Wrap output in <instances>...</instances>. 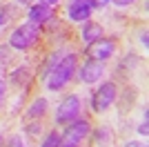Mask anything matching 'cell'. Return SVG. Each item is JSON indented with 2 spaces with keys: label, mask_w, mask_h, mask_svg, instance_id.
<instances>
[{
  "label": "cell",
  "mask_w": 149,
  "mask_h": 147,
  "mask_svg": "<svg viewBox=\"0 0 149 147\" xmlns=\"http://www.w3.org/2000/svg\"><path fill=\"white\" fill-rule=\"evenodd\" d=\"M9 147H25V145H22V141H20V138H11Z\"/></svg>",
  "instance_id": "obj_17"
},
{
  "label": "cell",
  "mask_w": 149,
  "mask_h": 147,
  "mask_svg": "<svg viewBox=\"0 0 149 147\" xmlns=\"http://www.w3.org/2000/svg\"><path fill=\"white\" fill-rule=\"evenodd\" d=\"M80 36H82V43L85 45L98 40V38H102V24L93 22V20H87L85 27H82V31H80Z\"/></svg>",
  "instance_id": "obj_10"
},
{
  "label": "cell",
  "mask_w": 149,
  "mask_h": 147,
  "mask_svg": "<svg viewBox=\"0 0 149 147\" xmlns=\"http://www.w3.org/2000/svg\"><path fill=\"white\" fill-rule=\"evenodd\" d=\"M140 40H143V45L147 47V29H143V36H140Z\"/></svg>",
  "instance_id": "obj_20"
},
{
  "label": "cell",
  "mask_w": 149,
  "mask_h": 147,
  "mask_svg": "<svg viewBox=\"0 0 149 147\" xmlns=\"http://www.w3.org/2000/svg\"><path fill=\"white\" fill-rule=\"evenodd\" d=\"M5 92H7V85H5V80L0 78V100H2V96H5Z\"/></svg>",
  "instance_id": "obj_18"
},
{
  "label": "cell",
  "mask_w": 149,
  "mask_h": 147,
  "mask_svg": "<svg viewBox=\"0 0 149 147\" xmlns=\"http://www.w3.org/2000/svg\"><path fill=\"white\" fill-rule=\"evenodd\" d=\"M78 114H80V98L76 94H69L56 107V123L58 125H69L78 118Z\"/></svg>",
  "instance_id": "obj_5"
},
{
  "label": "cell",
  "mask_w": 149,
  "mask_h": 147,
  "mask_svg": "<svg viewBox=\"0 0 149 147\" xmlns=\"http://www.w3.org/2000/svg\"><path fill=\"white\" fill-rule=\"evenodd\" d=\"M102 74H105V62L91 60V58H87V60L80 65V69H78V76H80V80L85 85L98 83V80L102 78Z\"/></svg>",
  "instance_id": "obj_8"
},
{
  "label": "cell",
  "mask_w": 149,
  "mask_h": 147,
  "mask_svg": "<svg viewBox=\"0 0 149 147\" xmlns=\"http://www.w3.org/2000/svg\"><path fill=\"white\" fill-rule=\"evenodd\" d=\"M138 134H140V136H147V134H149V120H147V111H145V120H143V125L138 127Z\"/></svg>",
  "instance_id": "obj_13"
},
{
  "label": "cell",
  "mask_w": 149,
  "mask_h": 147,
  "mask_svg": "<svg viewBox=\"0 0 149 147\" xmlns=\"http://www.w3.org/2000/svg\"><path fill=\"white\" fill-rule=\"evenodd\" d=\"M91 134V123L87 118H76L74 123H69L65 132L60 134L58 147H80V143Z\"/></svg>",
  "instance_id": "obj_2"
},
{
  "label": "cell",
  "mask_w": 149,
  "mask_h": 147,
  "mask_svg": "<svg viewBox=\"0 0 149 147\" xmlns=\"http://www.w3.org/2000/svg\"><path fill=\"white\" fill-rule=\"evenodd\" d=\"M45 111H47V100H45V98H36V100L29 105V109H27L25 116H27V120H31V118L36 120V118L45 116Z\"/></svg>",
  "instance_id": "obj_11"
},
{
  "label": "cell",
  "mask_w": 149,
  "mask_h": 147,
  "mask_svg": "<svg viewBox=\"0 0 149 147\" xmlns=\"http://www.w3.org/2000/svg\"><path fill=\"white\" fill-rule=\"evenodd\" d=\"M113 5H118V7H129L131 2H136V0H111Z\"/></svg>",
  "instance_id": "obj_16"
},
{
  "label": "cell",
  "mask_w": 149,
  "mask_h": 147,
  "mask_svg": "<svg viewBox=\"0 0 149 147\" xmlns=\"http://www.w3.org/2000/svg\"><path fill=\"white\" fill-rule=\"evenodd\" d=\"M38 2H42V5H49V7H54V5H58L60 0H38Z\"/></svg>",
  "instance_id": "obj_19"
},
{
  "label": "cell",
  "mask_w": 149,
  "mask_h": 147,
  "mask_svg": "<svg viewBox=\"0 0 149 147\" xmlns=\"http://www.w3.org/2000/svg\"><path fill=\"white\" fill-rule=\"evenodd\" d=\"M113 54H116V40L105 38V36L98 38V40H93V43H89L87 47H85V56L91 58V60H98V62L109 60Z\"/></svg>",
  "instance_id": "obj_6"
},
{
  "label": "cell",
  "mask_w": 149,
  "mask_h": 147,
  "mask_svg": "<svg viewBox=\"0 0 149 147\" xmlns=\"http://www.w3.org/2000/svg\"><path fill=\"white\" fill-rule=\"evenodd\" d=\"M93 11L91 0H69L67 2V18L71 22H87Z\"/></svg>",
  "instance_id": "obj_7"
},
{
  "label": "cell",
  "mask_w": 149,
  "mask_h": 147,
  "mask_svg": "<svg viewBox=\"0 0 149 147\" xmlns=\"http://www.w3.org/2000/svg\"><path fill=\"white\" fill-rule=\"evenodd\" d=\"M91 5H93V9H96V7H100V9H105L107 5H111V0H91Z\"/></svg>",
  "instance_id": "obj_14"
},
{
  "label": "cell",
  "mask_w": 149,
  "mask_h": 147,
  "mask_svg": "<svg viewBox=\"0 0 149 147\" xmlns=\"http://www.w3.org/2000/svg\"><path fill=\"white\" fill-rule=\"evenodd\" d=\"M125 147H147V143H143V141H129V143H125Z\"/></svg>",
  "instance_id": "obj_15"
},
{
  "label": "cell",
  "mask_w": 149,
  "mask_h": 147,
  "mask_svg": "<svg viewBox=\"0 0 149 147\" xmlns=\"http://www.w3.org/2000/svg\"><path fill=\"white\" fill-rule=\"evenodd\" d=\"M38 38H40V27L31 24V22H25L9 34V45L13 49H18V51H27V49H31L38 43Z\"/></svg>",
  "instance_id": "obj_3"
},
{
  "label": "cell",
  "mask_w": 149,
  "mask_h": 147,
  "mask_svg": "<svg viewBox=\"0 0 149 147\" xmlns=\"http://www.w3.org/2000/svg\"><path fill=\"white\" fill-rule=\"evenodd\" d=\"M76 65H78L76 54H65L60 60H56L51 65V69H47V87H49L51 92L65 89L69 85V80L74 78Z\"/></svg>",
  "instance_id": "obj_1"
},
{
  "label": "cell",
  "mask_w": 149,
  "mask_h": 147,
  "mask_svg": "<svg viewBox=\"0 0 149 147\" xmlns=\"http://www.w3.org/2000/svg\"><path fill=\"white\" fill-rule=\"evenodd\" d=\"M27 18H29L31 24H45L49 22L51 18H54V7L49 5H42V2H33V5H29V9H27Z\"/></svg>",
  "instance_id": "obj_9"
},
{
  "label": "cell",
  "mask_w": 149,
  "mask_h": 147,
  "mask_svg": "<svg viewBox=\"0 0 149 147\" xmlns=\"http://www.w3.org/2000/svg\"><path fill=\"white\" fill-rule=\"evenodd\" d=\"M116 96H118V87H116V83L105 80V83L93 92V96H91V109L96 111V114L109 109V107L113 105V100H116Z\"/></svg>",
  "instance_id": "obj_4"
},
{
  "label": "cell",
  "mask_w": 149,
  "mask_h": 147,
  "mask_svg": "<svg viewBox=\"0 0 149 147\" xmlns=\"http://www.w3.org/2000/svg\"><path fill=\"white\" fill-rule=\"evenodd\" d=\"M58 141H60V134L58 132H49V134L45 136V141L40 147H58Z\"/></svg>",
  "instance_id": "obj_12"
}]
</instances>
